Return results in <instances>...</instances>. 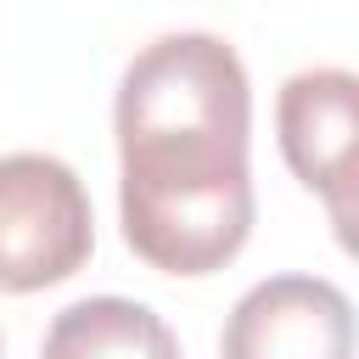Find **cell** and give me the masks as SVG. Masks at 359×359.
I'll use <instances>...</instances> for the list:
<instances>
[{
	"label": "cell",
	"instance_id": "obj_1",
	"mask_svg": "<svg viewBox=\"0 0 359 359\" xmlns=\"http://www.w3.org/2000/svg\"><path fill=\"white\" fill-rule=\"evenodd\" d=\"M123 241L163 275L224 269L252 230V90L219 34L151 39L118 84Z\"/></svg>",
	"mask_w": 359,
	"mask_h": 359
},
{
	"label": "cell",
	"instance_id": "obj_2",
	"mask_svg": "<svg viewBox=\"0 0 359 359\" xmlns=\"http://www.w3.org/2000/svg\"><path fill=\"white\" fill-rule=\"evenodd\" d=\"M95 252V219L79 174L45 151L0 157V292H45Z\"/></svg>",
	"mask_w": 359,
	"mask_h": 359
},
{
	"label": "cell",
	"instance_id": "obj_3",
	"mask_svg": "<svg viewBox=\"0 0 359 359\" xmlns=\"http://www.w3.org/2000/svg\"><path fill=\"white\" fill-rule=\"evenodd\" d=\"M275 129L292 174L325 196L337 236L353 224V129H359V84L348 67H309L280 84Z\"/></svg>",
	"mask_w": 359,
	"mask_h": 359
},
{
	"label": "cell",
	"instance_id": "obj_4",
	"mask_svg": "<svg viewBox=\"0 0 359 359\" xmlns=\"http://www.w3.org/2000/svg\"><path fill=\"white\" fill-rule=\"evenodd\" d=\"M224 359H353V303L320 275H269L224 320Z\"/></svg>",
	"mask_w": 359,
	"mask_h": 359
},
{
	"label": "cell",
	"instance_id": "obj_5",
	"mask_svg": "<svg viewBox=\"0 0 359 359\" xmlns=\"http://www.w3.org/2000/svg\"><path fill=\"white\" fill-rule=\"evenodd\" d=\"M39 359H185V353H180V337L168 331V320L151 314L146 303L84 297L50 320Z\"/></svg>",
	"mask_w": 359,
	"mask_h": 359
}]
</instances>
